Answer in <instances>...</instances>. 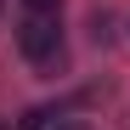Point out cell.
I'll return each mask as SVG.
<instances>
[{
    "label": "cell",
    "mask_w": 130,
    "mask_h": 130,
    "mask_svg": "<svg viewBox=\"0 0 130 130\" xmlns=\"http://www.w3.org/2000/svg\"><path fill=\"white\" fill-rule=\"evenodd\" d=\"M17 45H23V57L34 62V68H51V62L62 57V28L40 11V17H28V23L17 28Z\"/></svg>",
    "instance_id": "6da1fadb"
},
{
    "label": "cell",
    "mask_w": 130,
    "mask_h": 130,
    "mask_svg": "<svg viewBox=\"0 0 130 130\" xmlns=\"http://www.w3.org/2000/svg\"><path fill=\"white\" fill-rule=\"evenodd\" d=\"M28 6H34V11H57L62 0H28Z\"/></svg>",
    "instance_id": "7a4b0ae2"
},
{
    "label": "cell",
    "mask_w": 130,
    "mask_h": 130,
    "mask_svg": "<svg viewBox=\"0 0 130 130\" xmlns=\"http://www.w3.org/2000/svg\"><path fill=\"white\" fill-rule=\"evenodd\" d=\"M57 130H91V124H79V119H68V124H57Z\"/></svg>",
    "instance_id": "3957f363"
}]
</instances>
